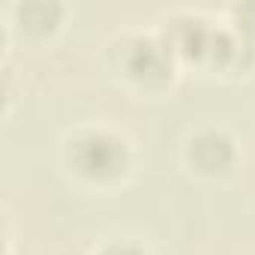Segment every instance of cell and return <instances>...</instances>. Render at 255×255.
Returning <instances> with one entry per match:
<instances>
[{
    "instance_id": "1",
    "label": "cell",
    "mask_w": 255,
    "mask_h": 255,
    "mask_svg": "<svg viewBox=\"0 0 255 255\" xmlns=\"http://www.w3.org/2000/svg\"><path fill=\"white\" fill-rule=\"evenodd\" d=\"M75 159L78 168L93 174V177H105L114 174L123 165V141L105 135V132H87L75 141Z\"/></svg>"
},
{
    "instance_id": "3",
    "label": "cell",
    "mask_w": 255,
    "mask_h": 255,
    "mask_svg": "<svg viewBox=\"0 0 255 255\" xmlns=\"http://www.w3.org/2000/svg\"><path fill=\"white\" fill-rule=\"evenodd\" d=\"M108 255H147V252H141L138 246H114Z\"/></svg>"
},
{
    "instance_id": "2",
    "label": "cell",
    "mask_w": 255,
    "mask_h": 255,
    "mask_svg": "<svg viewBox=\"0 0 255 255\" xmlns=\"http://www.w3.org/2000/svg\"><path fill=\"white\" fill-rule=\"evenodd\" d=\"M192 156L204 171H219L231 162L234 150H231V141L222 132H204L192 141Z\"/></svg>"
}]
</instances>
